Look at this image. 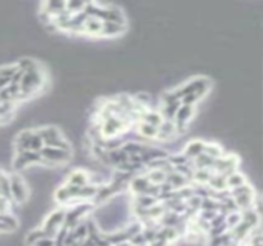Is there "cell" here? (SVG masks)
Instances as JSON below:
<instances>
[{
	"label": "cell",
	"mask_w": 263,
	"mask_h": 246,
	"mask_svg": "<svg viewBox=\"0 0 263 246\" xmlns=\"http://www.w3.org/2000/svg\"><path fill=\"white\" fill-rule=\"evenodd\" d=\"M39 135L43 138L45 146H51V148H59V149H65L71 151V145L68 140H65L64 134L57 126H43L37 129Z\"/></svg>",
	"instance_id": "obj_1"
},
{
	"label": "cell",
	"mask_w": 263,
	"mask_h": 246,
	"mask_svg": "<svg viewBox=\"0 0 263 246\" xmlns=\"http://www.w3.org/2000/svg\"><path fill=\"white\" fill-rule=\"evenodd\" d=\"M209 86H211V82L206 79V77H196V79H191L190 82L182 85L179 89H176V92H177L180 100L185 96H190V94H197L200 99H202L209 91Z\"/></svg>",
	"instance_id": "obj_2"
},
{
	"label": "cell",
	"mask_w": 263,
	"mask_h": 246,
	"mask_svg": "<svg viewBox=\"0 0 263 246\" xmlns=\"http://www.w3.org/2000/svg\"><path fill=\"white\" fill-rule=\"evenodd\" d=\"M65 219H66V209H64V208L56 209V211L50 212L48 217L45 219V222L42 225V229L45 231V234L48 237L56 239L59 231L65 226Z\"/></svg>",
	"instance_id": "obj_3"
},
{
	"label": "cell",
	"mask_w": 263,
	"mask_h": 246,
	"mask_svg": "<svg viewBox=\"0 0 263 246\" xmlns=\"http://www.w3.org/2000/svg\"><path fill=\"white\" fill-rule=\"evenodd\" d=\"M40 154L43 157V165L45 166H59L62 163L69 162V159H72V152L71 151L51 148V146H45L40 151Z\"/></svg>",
	"instance_id": "obj_4"
},
{
	"label": "cell",
	"mask_w": 263,
	"mask_h": 246,
	"mask_svg": "<svg viewBox=\"0 0 263 246\" xmlns=\"http://www.w3.org/2000/svg\"><path fill=\"white\" fill-rule=\"evenodd\" d=\"M43 163V157L40 152H34V151H22L15 154V157L12 160V166L15 171H20V169L28 168L29 165H42Z\"/></svg>",
	"instance_id": "obj_5"
},
{
	"label": "cell",
	"mask_w": 263,
	"mask_h": 246,
	"mask_svg": "<svg viewBox=\"0 0 263 246\" xmlns=\"http://www.w3.org/2000/svg\"><path fill=\"white\" fill-rule=\"evenodd\" d=\"M11 182V195L15 203H25L28 200V186L25 180L19 174H12L9 176Z\"/></svg>",
	"instance_id": "obj_6"
},
{
	"label": "cell",
	"mask_w": 263,
	"mask_h": 246,
	"mask_svg": "<svg viewBox=\"0 0 263 246\" xmlns=\"http://www.w3.org/2000/svg\"><path fill=\"white\" fill-rule=\"evenodd\" d=\"M194 114H196V106L182 105L179 108V111L176 114V119H174V123L177 126V132L179 134H183L185 131L188 129V123L194 117Z\"/></svg>",
	"instance_id": "obj_7"
},
{
	"label": "cell",
	"mask_w": 263,
	"mask_h": 246,
	"mask_svg": "<svg viewBox=\"0 0 263 246\" xmlns=\"http://www.w3.org/2000/svg\"><path fill=\"white\" fill-rule=\"evenodd\" d=\"M91 183V177L86 171H82V169H75V171H71L66 177V183L69 186H77V188H82L86 186V184Z\"/></svg>",
	"instance_id": "obj_8"
},
{
	"label": "cell",
	"mask_w": 263,
	"mask_h": 246,
	"mask_svg": "<svg viewBox=\"0 0 263 246\" xmlns=\"http://www.w3.org/2000/svg\"><path fill=\"white\" fill-rule=\"evenodd\" d=\"M205 142L198 140V138H194V140L188 142L187 145H185L183 148V154L187 156L190 160L191 159H197L198 156H202V154L205 152Z\"/></svg>",
	"instance_id": "obj_9"
},
{
	"label": "cell",
	"mask_w": 263,
	"mask_h": 246,
	"mask_svg": "<svg viewBox=\"0 0 263 246\" xmlns=\"http://www.w3.org/2000/svg\"><path fill=\"white\" fill-rule=\"evenodd\" d=\"M33 134H34L33 129H23V131H20L17 134V137H15V142H14L15 151H17V152L28 151L29 149V143H31V138H33Z\"/></svg>",
	"instance_id": "obj_10"
},
{
	"label": "cell",
	"mask_w": 263,
	"mask_h": 246,
	"mask_svg": "<svg viewBox=\"0 0 263 246\" xmlns=\"http://www.w3.org/2000/svg\"><path fill=\"white\" fill-rule=\"evenodd\" d=\"M179 132H177V126L173 120H165L162 123V126L159 128V140H169V138H174L177 137Z\"/></svg>",
	"instance_id": "obj_11"
},
{
	"label": "cell",
	"mask_w": 263,
	"mask_h": 246,
	"mask_svg": "<svg viewBox=\"0 0 263 246\" xmlns=\"http://www.w3.org/2000/svg\"><path fill=\"white\" fill-rule=\"evenodd\" d=\"M127 31V25H120V23H113V22H103L102 28V37H116L122 36Z\"/></svg>",
	"instance_id": "obj_12"
},
{
	"label": "cell",
	"mask_w": 263,
	"mask_h": 246,
	"mask_svg": "<svg viewBox=\"0 0 263 246\" xmlns=\"http://www.w3.org/2000/svg\"><path fill=\"white\" fill-rule=\"evenodd\" d=\"M103 22L97 17H88L83 23V34L88 36H100L102 34Z\"/></svg>",
	"instance_id": "obj_13"
},
{
	"label": "cell",
	"mask_w": 263,
	"mask_h": 246,
	"mask_svg": "<svg viewBox=\"0 0 263 246\" xmlns=\"http://www.w3.org/2000/svg\"><path fill=\"white\" fill-rule=\"evenodd\" d=\"M188 179L185 177V176H182L180 173H177L176 169L173 173H169L168 176H166V183L171 186L174 191H179V189H182V188H185V186H188Z\"/></svg>",
	"instance_id": "obj_14"
},
{
	"label": "cell",
	"mask_w": 263,
	"mask_h": 246,
	"mask_svg": "<svg viewBox=\"0 0 263 246\" xmlns=\"http://www.w3.org/2000/svg\"><path fill=\"white\" fill-rule=\"evenodd\" d=\"M140 122H145V123H149V125L156 126V128H160L162 123L165 122V119L162 117V114H160L159 110H146L143 113Z\"/></svg>",
	"instance_id": "obj_15"
},
{
	"label": "cell",
	"mask_w": 263,
	"mask_h": 246,
	"mask_svg": "<svg viewBox=\"0 0 263 246\" xmlns=\"http://www.w3.org/2000/svg\"><path fill=\"white\" fill-rule=\"evenodd\" d=\"M182 106V100H177V102H171V103H165V105H162V108H160V114H162V117L165 119V120H173L174 122V119H176V114H177V111H179V108Z\"/></svg>",
	"instance_id": "obj_16"
},
{
	"label": "cell",
	"mask_w": 263,
	"mask_h": 246,
	"mask_svg": "<svg viewBox=\"0 0 263 246\" xmlns=\"http://www.w3.org/2000/svg\"><path fill=\"white\" fill-rule=\"evenodd\" d=\"M137 131H138V135H142L143 138H157L159 137V128L152 126L145 122L137 123Z\"/></svg>",
	"instance_id": "obj_17"
},
{
	"label": "cell",
	"mask_w": 263,
	"mask_h": 246,
	"mask_svg": "<svg viewBox=\"0 0 263 246\" xmlns=\"http://www.w3.org/2000/svg\"><path fill=\"white\" fill-rule=\"evenodd\" d=\"M226 184H228V188L231 191L237 189V188L243 186V184H246V177H245V174H242L239 171H234L229 176H226Z\"/></svg>",
	"instance_id": "obj_18"
},
{
	"label": "cell",
	"mask_w": 263,
	"mask_h": 246,
	"mask_svg": "<svg viewBox=\"0 0 263 246\" xmlns=\"http://www.w3.org/2000/svg\"><path fill=\"white\" fill-rule=\"evenodd\" d=\"M209 189H214L215 192H223L225 189H228V184H226V177L222 174L214 173L209 183H208Z\"/></svg>",
	"instance_id": "obj_19"
},
{
	"label": "cell",
	"mask_w": 263,
	"mask_h": 246,
	"mask_svg": "<svg viewBox=\"0 0 263 246\" xmlns=\"http://www.w3.org/2000/svg\"><path fill=\"white\" fill-rule=\"evenodd\" d=\"M54 198H56V202H59L60 205L71 203L72 202V194H71V189H69L68 184H64V186L57 188L56 192H54Z\"/></svg>",
	"instance_id": "obj_20"
},
{
	"label": "cell",
	"mask_w": 263,
	"mask_h": 246,
	"mask_svg": "<svg viewBox=\"0 0 263 246\" xmlns=\"http://www.w3.org/2000/svg\"><path fill=\"white\" fill-rule=\"evenodd\" d=\"M212 174H214L212 169H196L193 180L197 184H203V186H206V184L209 183V180H211V177H212Z\"/></svg>",
	"instance_id": "obj_21"
},
{
	"label": "cell",
	"mask_w": 263,
	"mask_h": 246,
	"mask_svg": "<svg viewBox=\"0 0 263 246\" xmlns=\"http://www.w3.org/2000/svg\"><path fill=\"white\" fill-rule=\"evenodd\" d=\"M166 173L162 171V169H149L146 177L148 180L152 183V184H157V186H160V184H163L166 182Z\"/></svg>",
	"instance_id": "obj_22"
},
{
	"label": "cell",
	"mask_w": 263,
	"mask_h": 246,
	"mask_svg": "<svg viewBox=\"0 0 263 246\" xmlns=\"http://www.w3.org/2000/svg\"><path fill=\"white\" fill-rule=\"evenodd\" d=\"M205 154H206V156H209L211 159H214V160H219V159H222L225 156L223 148L220 145H217V143H212V142L205 145Z\"/></svg>",
	"instance_id": "obj_23"
},
{
	"label": "cell",
	"mask_w": 263,
	"mask_h": 246,
	"mask_svg": "<svg viewBox=\"0 0 263 246\" xmlns=\"http://www.w3.org/2000/svg\"><path fill=\"white\" fill-rule=\"evenodd\" d=\"M225 223H226V228L234 229L237 225L242 223V212L240 211H229L225 217Z\"/></svg>",
	"instance_id": "obj_24"
},
{
	"label": "cell",
	"mask_w": 263,
	"mask_h": 246,
	"mask_svg": "<svg viewBox=\"0 0 263 246\" xmlns=\"http://www.w3.org/2000/svg\"><path fill=\"white\" fill-rule=\"evenodd\" d=\"M43 237H48V236H46V234H45V231L40 228V229H34V231H31L29 234H26L25 242H26L28 246H33L36 242H39V240L43 239Z\"/></svg>",
	"instance_id": "obj_25"
},
{
	"label": "cell",
	"mask_w": 263,
	"mask_h": 246,
	"mask_svg": "<svg viewBox=\"0 0 263 246\" xmlns=\"http://www.w3.org/2000/svg\"><path fill=\"white\" fill-rule=\"evenodd\" d=\"M17 68H19L20 71L26 72V71H31V69L37 68V63H36V62H34L33 59L25 57V59H20V60L17 62Z\"/></svg>",
	"instance_id": "obj_26"
},
{
	"label": "cell",
	"mask_w": 263,
	"mask_h": 246,
	"mask_svg": "<svg viewBox=\"0 0 263 246\" xmlns=\"http://www.w3.org/2000/svg\"><path fill=\"white\" fill-rule=\"evenodd\" d=\"M19 71L17 65H5L0 66V79H12V75Z\"/></svg>",
	"instance_id": "obj_27"
},
{
	"label": "cell",
	"mask_w": 263,
	"mask_h": 246,
	"mask_svg": "<svg viewBox=\"0 0 263 246\" xmlns=\"http://www.w3.org/2000/svg\"><path fill=\"white\" fill-rule=\"evenodd\" d=\"M198 102H200V97L197 94H190L182 99V105H190V106H196Z\"/></svg>",
	"instance_id": "obj_28"
},
{
	"label": "cell",
	"mask_w": 263,
	"mask_h": 246,
	"mask_svg": "<svg viewBox=\"0 0 263 246\" xmlns=\"http://www.w3.org/2000/svg\"><path fill=\"white\" fill-rule=\"evenodd\" d=\"M33 246H56V239H53V237H43L39 242H36Z\"/></svg>",
	"instance_id": "obj_29"
},
{
	"label": "cell",
	"mask_w": 263,
	"mask_h": 246,
	"mask_svg": "<svg viewBox=\"0 0 263 246\" xmlns=\"http://www.w3.org/2000/svg\"><path fill=\"white\" fill-rule=\"evenodd\" d=\"M225 246H239V242H237V240H231V242L226 243Z\"/></svg>",
	"instance_id": "obj_30"
},
{
	"label": "cell",
	"mask_w": 263,
	"mask_h": 246,
	"mask_svg": "<svg viewBox=\"0 0 263 246\" xmlns=\"http://www.w3.org/2000/svg\"><path fill=\"white\" fill-rule=\"evenodd\" d=\"M168 246H169V245H168Z\"/></svg>",
	"instance_id": "obj_31"
}]
</instances>
